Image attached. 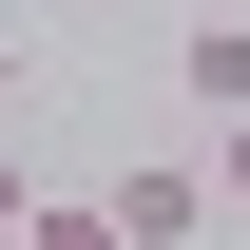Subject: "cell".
<instances>
[{
	"label": "cell",
	"mask_w": 250,
	"mask_h": 250,
	"mask_svg": "<svg viewBox=\"0 0 250 250\" xmlns=\"http://www.w3.org/2000/svg\"><path fill=\"white\" fill-rule=\"evenodd\" d=\"M212 212H231V173H212V154H135V173H116V231H135V250H192Z\"/></svg>",
	"instance_id": "6da1fadb"
},
{
	"label": "cell",
	"mask_w": 250,
	"mask_h": 250,
	"mask_svg": "<svg viewBox=\"0 0 250 250\" xmlns=\"http://www.w3.org/2000/svg\"><path fill=\"white\" fill-rule=\"evenodd\" d=\"M173 96H192V116H250V20H192L173 39Z\"/></svg>",
	"instance_id": "7a4b0ae2"
},
{
	"label": "cell",
	"mask_w": 250,
	"mask_h": 250,
	"mask_svg": "<svg viewBox=\"0 0 250 250\" xmlns=\"http://www.w3.org/2000/svg\"><path fill=\"white\" fill-rule=\"evenodd\" d=\"M0 231H39V173H20V116H0Z\"/></svg>",
	"instance_id": "3957f363"
},
{
	"label": "cell",
	"mask_w": 250,
	"mask_h": 250,
	"mask_svg": "<svg viewBox=\"0 0 250 250\" xmlns=\"http://www.w3.org/2000/svg\"><path fill=\"white\" fill-rule=\"evenodd\" d=\"M212 173H231V212H250V116H212Z\"/></svg>",
	"instance_id": "277c9868"
},
{
	"label": "cell",
	"mask_w": 250,
	"mask_h": 250,
	"mask_svg": "<svg viewBox=\"0 0 250 250\" xmlns=\"http://www.w3.org/2000/svg\"><path fill=\"white\" fill-rule=\"evenodd\" d=\"M0 96H20V39H0Z\"/></svg>",
	"instance_id": "5b68a950"
},
{
	"label": "cell",
	"mask_w": 250,
	"mask_h": 250,
	"mask_svg": "<svg viewBox=\"0 0 250 250\" xmlns=\"http://www.w3.org/2000/svg\"><path fill=\"white\" fill-rule=\"evenodd\" d=\"M0 250H39V231H0Z\"/></svg>",
	"instance_id": "8992f818"
}]
</instances>
